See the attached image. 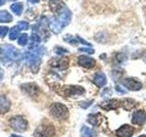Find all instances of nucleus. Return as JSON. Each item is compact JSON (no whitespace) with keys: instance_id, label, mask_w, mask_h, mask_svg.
I'll use <instances>...</instances> for the list:
<instances>
[{"instance_id":"obj_11","label":"nucleus","mask_w":146,"mask_h":137,"mask_svg":"<svg viewBox=\"0 0 146 137\" xmlns=\"http://www.w3.org/2000/svg\"><path fill=\"white\" fill-rule=\"evenodd\" d=\"M78 64L80 66L86 68H91L95 66L96 61L95 59L88 57V56H85V55H81L79 58H78Z\"/></svg>"},{"instance_id":"obj_25","label":"nucleus","mask_w":146,"mask_h":137,"mask_svg":"<svg viewBox=\"0 0 146 137\" xmlns=\"http://www.w3.org/2000/svg\"><path fill=\"white\" fill-rule=\"evenodd\" d=\"M29 23L25 21H21L17 24V27L19 29V30H26L29 29Z\"/></svg>"},{"instance_id":"obj_3","label":"nucleus","mask_w":146,"mask_h":137,"mask_svg":"<svg viewBox=\"0 0 146 137\" xmlns=\"http://www.w3.org/2000/svg\"><path fill=\"white\" fill-rule=\"evenodd\" d=\"M9 125L17 132H25L27 129V121L21 116H15L9 120Z\"/></svg>"},{"instance_id":"obj_23","label":"nucleus","mask_w":146,"mask_h":137,"mask_svg":"<svg viewBox=\"0 0 146 137\" xmlns=\"http://www.w3.org/2000/svg\"><path fill=\"white\" fill-rule=\"evenodd\" d=\"M127 61V56L123 53H119L116 56V61L119 64H122L123 62H125Z\"/></svg>"},{"instance_id":"obj_29","label":"nucleus","mask_w":146,"mask_h":137,"mask_svg":"<svg viewBox=\"0 0 146 137\" xmlns=\"http://www.w3.org/2000/svg\"><path fill=\"white\" fill-rule=\"evenodd\" d=\"M77 38V40H78V42H80V43H82V44H84V45H87V46H91V44L90 43H89V42H87V41H85L84 39H82L80 37H79V36H77L76 37Z\"/></svg>"},{"instance_id":"obj_31","label":"nucleus","mask_w":146,"mask_h":137,"mask_svg":"<svg viewBox=\"0 0 146 137\" xmlns=\"http://www.w3.org/2000/svg\"><path fill=\"white\" fill-rule=\"evenodd\" d=\"M110 94H111V89L108 88V89H105V90L102 93V96H107Z\"/></svg>"},{"instance_id":"obj_26","label":"nucleus","mask_w":146,"mask_h":137,"mask_svg":"<svg viewBox=\"0 0 146 137\" xmlns=\"http://www.w3.org/2000/svg\"><path fill=\"white\" fill-rule=\"evenodd\" d=\"M8 32V27H0V38L5 37Z\"/></svg>"},{"instance_id":"obj_14","label":"nucleus","mask_w":146,"mask_h":137,"mask_svg":"<svg viewBox=\"0 0 146 137\" xmlns=\"http://www.w3.org/2000/svg\"><path fill=\"white\" fill-rule=\"evenodd\" d=\"M23 90H26L27 93H29L30 96L34 97V96H38L39 94V89L38 87L34 83H27L22 85Z\"/></svg>"},{"instance_id":"obj_16","label":"nucleus","mask_w":146,"mask_h":137,"mask_svg":"<svg viewBox=\"0 0 146 137\" xmlns=\"http://www.w3.org/2000/svg\"><path fill=\"white\" fill-rule=\"evenodd\" d=\"M93 82L96 86L99 87V88H102V87H104L107 83V78L105 76L104 73L99 72L95 75L93 79Z\"/></svg>"},{"instance_id":"obj_37","label":"nucleus","mask_w":146,"mask_h":137,"mask_svg":"<svg viewBox=\"0 0 146 137\" xmlns=\"http://www.w3.org/2000/svg\"><path fill=\"white\" fill-rule=\"evenodd\" d=\"M1 53H2V49L0 48V54H1Z\"/></svg>"},{"instance_id":"obj_27","label":"nucleus","mask_w":146,"mask_h":137,"mask_svg":"<svg viewBox=\"0 0 146 137\" xmlns=\"http://www.w3.org/2000/svg\"><path fill=\"white\" fill-rule=\"evenodd\" d=\"M91 104H92V100H90V102H81L80 103V107H81V108H83V109L88 108L89 106H90Z\"/></svg>"},{"instance_id":"obj_13","label":"nucleus","mask_w":146,"mask_h":137,"mask_svg":"<svg viewBox=\"0 0 146 137\" xmlns=\"http://www.w3.org/2000/svg\"><path fill=\"white\" fill-rule=\"evenodd\" d=\"M5 53L11 59H18L21 58V54L18 50L11 45H7L5 47Z\"/></svg>"},{"instance_id":"obj_12","label":"nucleus","mask_w":146,"mask_h":137,"mask_svg":"<svg viewBox=\"0 0 146 137\" xmlns=\"http://www.w3.org/2000/svg\"><path fill=\"white\" fill-rule=\"evenodd\" d=\"M133 134V127H131L129 124H123L116 131V135L118 137H131Z\"/></svg>"},{"instance_id":"obj_9","label":"nucleus","mask_w":146,"mask_h":137,"mask_svg":"<svg viewBox=\"0 0 146 137\" xmlns=\"http://www.w3.org/2000/svg\"><path fill=\"white\" fill-rule=\"evenodd\" d=\"M131 122L135 125H143L146 122V112L143 111V110L135 111L132 114Z\"/></svg>"},{"instance_id":"obj_33","label":"nucleus","mask_w":146,"mask_h":137,"mask_svg":"<svg viewBox=\"0 0 146 137\" xmlns=\"http://www.w3.org/2000/svg\"><path fill=\"white\" fill-rule=\"evenodd\" d=\"M29 1L30 2V3H33V4H36V3H38L40 0H29Z\"/></svg>"},{"instance_id":"obj_1","label":"nucleus","mask_w":146,"mask_h":137,"mask_svg":"<svg viewBox=\"0 0 146 137\" xmlns=\"http://www.w3.org/2000/svg\"><path fill=\"white\" fill-rule=\"evenodd\" d=\"M71 20V12L66 7H60L57 11V17H53L49 22V27L54 33H59L63 27L70 24Z\"/></svg>"},{"instance_id":"obj_22","label":"nucleus","mask_w":146,"mask_h":137,"mask_svg":"<svg viewBox=\"0 0 146 137\" xmlns=\"http://www.w3.org/2000/svg\"><path fill=\"white\" fill-rule=\"evenodd\" d=\"M19 29L17 27V26H15L13 27L11 30H10V34H9V39L10 40H15L17 37H18V34H19Z\"/></svg>"},{"instance_id":"obj_10","label":"nucleus","mask_w":146,"mask_h":137,"mask_svg":"<svg viewBox=\"0 0 146 137\" xmlns=\"http://www.w3.org/2000/svg\"><path fill=\"white\" fill-rule=\"evenodd\" d=\"M121 102L117 99H109L100 103V107L105 111H111V110H116L120 107Z\"/></svg>"},{"instance_id":"obj_20","label":"nucleus","mask_w":146,"mask_h":137,"mask_svg":"<svg viewBox=\"0 0 146 137\" xmlns=\"http://www.w3.org/2000/svg\"><path fill=\"white\" fill-rule=\"evenodd\" d=\"M81 137H94V132L92 129H90L88 126H83L80 130Z\"/></svg>"},{"instance_id":"obj_34","label":"nucleus","mask_w":146,"mask_h":137,"mask_svg":"<svg viewBox=\"0 0 146 137\" xmlns=\"http://www.w3.org/2000/svg\"><path fill=\"white\" fill-rule=\"evenodd\" d=\"M5 2H6V0H0V6H2V5H4Z\"/></svg>"},{"instance_id":"obj_21","label":"nucleus","mask_w":146,"mask_h":137,"mask_svg":"<svg viewBox=\"0 0 146 137\" xmlns=\"http://www.w3.org/2000/svg\"><path fill=\"white\" fill-rule=\"evenodd\" d=\"M10 8L14 14L19 16V15H21V13L23 11V5L21 3H15V4L11 5Z\"/></svg>"},{"instance_id":"obj_8","label":"nucleus","mask_w":146,"mask_h":137,"mask_svg":"<svg viewBox=\"0 0 146 137\" xmlns=\"http://www.w3.org/2000/svg\"><path fill=\"white\" fill-rule=\"evenodd\" d=\"M68 58H53L49 61L48 64L52 68H56L58 70H66L68 67Z\"/></svg>"},{"instance_id":"obj_36","label":"nucleus","mask_w":146,"mask_h":137,"mask_svg":"<svg viewBox=\"0 0 146 137\" xmlns=\"http://www.w3.org/2000/svg\"><path fill=\"white\" fill-rule=\"evenodd\" d=\"M138 137H146V135L143 134V135H140V136H138Z\"/></svg>"},{"instance_id":"obj_15","label":"nucleus","mask_w":146,"mask_h":137,"mask_svg":"<svg viewBox=\"0 0 146 137\" xmlns=\"http://www.w3.org/2000/svg\"><path fill=\"white\" fill-rule=\"evenodd\" d=\"M11 103L5 95H0V114L7 113L10 109Z\"/></svg>"},{"instance_id":"obj_28","label":"nucleus","mask_w":146,"mask_h":137,"mask_svg":"<svg viewBox=\"0 0 146 137\" xmlns=\"http://www.w3.org/2000/svg\"><path fill=\"white\" fill-rule=\"evenodd\" d=\"M80 51L82 52H86V53H89V54H93L94 53V50L92 49H87V48H80L79 49Z\"/></svg>"},{"instance_id":"obj_2","label":"nucleus","mask_w":146,"mask_h":137,"mask_svg":"<svg viewBox=\"0 0 146 137\" xmlns=\"http://www.w3.org/2000/svg\"><path fill=\"white\" fill-rule=\"evenodd\" d=\"M50 112L52 116L56 118L57 120H66L68 117V108L59 102H55L50 107Z\"/></svg>"},{"instance_id":"obj_24","label":"nucleus","mask_w":146,"mask_h":137,"mask_svg":"<svg viewBox=\"0 0 146 137\" xmlns=\"http://www.w3.org/2000/svg\"><path fill=\"white\" fill-rule=\"evenodd\" d=\"M27 39H29V36L27 34H22L18 39V44L21 46H25L27 42Z\"/></svg>"},{"instance_id":"obj_30","label":"nucleus","mask_w":146,"mask_h":137,"mask_svg":"<svg viewBox=\"0 0 146 137\" xmlns=\"http://www.w3.org/2000/svg\"><path fill=\"white\" fill-rule=\"evenodd\" d=\"M115 89H116V90L118 91V92H120V93H126L127 92V90L124 88H121L120 85H117Z\"/></svg>"},{"instance_id":"obj_4","label":"nucleus","mask_w":146,"mask_h":137,"mask_svg":"<svg viewBox=\"0 0 146 137\" xmlns=\"http://www.w3.org/2000/svg\"><path fill=\"white\" fill-rule=\"evenodd\" d=\"M55 134V128L52 124H40L34 132L35 137H51Z\"/></svg>"},{"instance_id":"obj_35","label":"nucleus","mask_w":146,"mask_h":137,"mask_svg":"<svg viewBox=\"0 0 146 137\" xmlns=\"http://www.w3.org/2000/svg\"><path fill=\"white\" fill-rule=\"evenodd\" d=\"M9 137H22V136H19V135H17V134H12V135H10Z\"/></svg>"},{"instance_id":"obj_32","label":"nucleus","mask_w":146,"mask_h":137,"mask_svg":"<svg viewBox=\"0 0 146 137\" xmlns=\"http://www.w3.org/2000/svg\"><path fill=\"white\" fill-rule=\"evenodd\" d=\"M3 77H4V72H3V70H2V68H0V82L2 81Z\"/></svg>"},{"instance_id":"obj_6","label":"nucleus","mask_w":146,"mask_h":137,"mask_svg":"<svg viewBox=\"0 0 146 137\" xmlns=\"http://www.w3.org/2000/svg\"><path fill=\"white\" fill-rule=\"evenodd\" d=\"M62 91L64 96H81L85 93V90L80 86H65L62 88Z\"/></svg>"},{"instance_id":"obj_18","label":"nucleus","mask_w":146,"mask_h":137,"mask_svg":"<svg viewBox=\"0 0 146 137\" xmlns=\"http://www.w3.org/2000/svg\"><path fill=\"white\" fill-rule=\"evenodd\" d=\"M13 20L12 16L6 10L0 11V22L1 23H10Z\"/></svg>"},{"instance_id":"obj_5","label":"nucleus","mask_w":146,"mask_h":137,"mask_svg":"<svg viewBox=\"0 0 146 137\" xmlns=\"http://www.w3.org/2000/svg\"><path fill=\"white\" fill-rule=\"evenodd\" d=\"M41 49L38 50H33V52L29 54V66L31 70L34 73H36L39 70V66L41 64V59L39 55L41 54Z\"/></svg>"},{"instance_id":"obj_17","label":"nucleus","mask_w":146,"mask_h":137,"mask_svg":"<svg viewBox=\"0 0 146 137\" xmlns=\"http://www.w3.org/2000/svg\"><path fill=\"white\" fill-rule=\"evenodd\" d=\"M120 102H121V107L124 110H126V111H131V109L135 108L136 105H137V102H135L134 100L129 99V98L123 99V100H120Z\"/></svg>"},{"instance_id":"obj_7","label":"nucleus","mask_w":146,"mask_h":137,"mask_svg":"<svg viewBox=\"0 0 146 137\" xmlns=\"http://www.w3.org/2000/svg\"><path fill=\"white\" fill-rule=\"evenodd\" d=\"M122 85L124 86L127 90H132V91L140 90L141 88H143L141 82L133 79V78H126V79L122 80Z\"/></svg>"},{"instance_id":"obj_19","label":"nucleus","mask_w":146,"mask_h":137,"mask_svg":"<svg viewBox=\"0 0 146 137\" xmlns=\"http://www.w3.org/2000/svg\"><path fill=\"white\" fill-rule=\"evenodd\" d=\"M100 113L90 114L88 117V122L90 123V124H92L93 126H98L100 124Z\"/></svg>"}]
</instances>
